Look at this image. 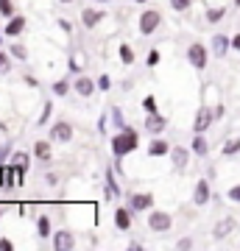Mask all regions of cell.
I'll return each mask as SVG.
<instances>
[{
    "instance_id": "1",
    "label": "cell",
    "mask_w": 240,
    "mask_h": 251,
    "mask_svg": "<svg viewBox=\"0 0 240 251\" xmlns=\"http://www.w3.org/2000/svg\"><path fill=\"white\" fill-rule=\"evenodd\" d=\"M134 148H137V131H132V128L126 126V128H120V134L112 140V151H115V156L120 159L126 153H132Z\"/></svg>"
},
{
    "instance_id": "2",
    "label": "cell",
    "mask_w": 240,
    "mask_h": 251,
    "mask_svg": "<svg viewBox=\"0 0 240 251\" xmlns=\"http://www.w3.org/2000/svg\"><path fill=\"white\" fill-rule=\"evenodd\" d=\"M160 23H162V14L157 9H151V11H142V17H140V34L142 36H151L157 28H160Z\"/></svg>"
},
{
    "instance_id": "3",
    "label": "cell",
    "mask_w": 240,
    "mask_h": 251,
    "mask_svg": "<svg viewBox=\"0 0 240 251\" xmlns=\"http://www.w3.org/2000/svg\"><path fill=\"white\" fill-rule=\"evenodd\" d=\"M187 62L193 64L196 70H204V67H207V48L201 45V42L190 45V48H187Z\"/></svg>"
},
{
    "instance_id": "4",
    "label": "cell",
    "mask_w": 240,
    "mask_h": 251,
    "mask_svg": "<svg viewBox=\"0 0 240 251\" xmlns=\"http://www.w3.org/2000/svg\"><path fill=\"white\" fill-rule=\"evenodd\" d=\"M170 224H173V218H170L168 212H151V215H148V226H151L154 232H168Z\"/></svg>"
},
{
    "instance_id": "5",
    "label": "cell",
    "mask_w": 240,
    "mask_h": 251,
    "mask_svg": "<svg viewBox=\"0 0 240 251\" xmlns=\"http://www.w3.org/2000/svg\"><path fill=\"white\" fill-rule=\"evenodd\" d=\"M51 140H53V143H70L73 140V126L70 123L51 126Z\"/></svg>"
},
{
    "instance_id": "6",
    "label": "cell",
    "mask_w": 240,
    "mask_h": 251,
    "mask_svg": "<svg viewBox=\"0 0 240 251\" xmlns=\"http://www.w3.org/2000/svg\"><path fill=\"white\" fill-rule=\"evenodd\" d=\"M213 117H215V112H210V106H204V109H198V115H196V128L198 134H204L207 128H210V123H213Z\"/></svg>"
},
{
    "instance_id": "7",
    "label": "cell",
    "mask_w": 240,
    "mask_h": 251,
    "mask_svg": "<svg viewBox=\"0 0 240 251\" xmlns=\"http://www.w3.org/2000/svg\"><path fill=\"white\" fill-rule=\"evenodd\" d=\"M170 159H173V171H185L190 162V151L187 148H170Z\"/></svg>"
},
{
    "instance_id": "8",
    "label": "cell",
    "mask_w": 240,
    "mask_h": 251,
    "mask_svg": "<svg viewBox=\"0 0 240 251\" xmlns=\"http://www.w3.org/2000/svg\"><path fill=\"white\" fill-rule=\"evenodd\" d=\"M229 45H232V39H229L226 34H215V36H213V53L218 56V59H223V56H226Z\"/></svg>"
},
{
    "instance_id": "9",
    "label": "cell",
    "mask_w": 240,
    "mask_h": 251,
    "mask_svg": "<svg viewBox=\"0 0 240 251\" xmlns=\"http://www.w3.org/2000/svg\"><path fill=\"white\" fill-rule=\"evenodd\" d=\"M73 87H76V92H79L81 98H89V95L95 92V81L87 78V75H81V78H76V84H73Z\"/></svg>"
},
{
    "instance_id": "10",
    "label": "cell",
    "mask_w": 240,
    "mask_h": 251,
    "mask_svg": "<svg viewBox=\"0 0 240 251\" xmlns=\"http://www.w3.org/2000/svg\"><path fill=\"white\" fill-rule=\"evenodd\" d=\"M53 246L59 251H70V249H76V240H73L70 232H56L53 234Z\"/></svg>"
},
{
    "instance_id": "11",
    "label": "cell",
    "mask_w": 240,
    "mask_h": 251,
    "mask_svg": "<svg viewBox=\"0 0 240 251\" xmlns=\"http://www.w3.org/2000/svg\"><path fill=\"white\" fill-rule=\"evenodd\" d=\"M235 226H238V224H235V218H223L221 224L215 226L213 237H215V240H223V237H226L229 232H235Z\"/></svg>"
},
{
    "instance_id": "12",
    "label": "cell",
    "mask_w": 240,
    "mask_h": 251,
    "mask_svg": "<svg viewBox=\"0 0 240 251\" xmlns=\"http://www.w3.org/2000/svg\"><path fill=\"white\" fill-rule=\"evenodd\" d=\"M151 204H154V198L148 196V193H134L132 196V209L134 212H142V209H148Z\"/></svg>"
},
{
    "instance_id": "13",
    "label": "cell",
    "mask_w": 240,
    "mask_h": 251,
    "mask_svg": "<svg viewBox=\"0 0 240 251\" xmlns=\"http://www.w3.org/2000/svg\"><path fill=\"white\" fill-rule=\"evenodd\" d=\"M193 201H196L198 206H204L207 201H210V181H207V179H201L196 184V196H193Z\"/></svg>"
},
{
    "instance_id": "14",
    "label": "cell",
    "mask_w": 240,
    "mask_h": 251,
    "mask_svg": "<svg viewBox=\"0 0 240 251\" xmlns=\"http://www.w3.org/2000/svg\"><path fill=\"white\" fill-rule=\"evenodd\" d=\"M101 20H104V14H101V11H95V9H84V11H81V23H84L87 28H95Z\"/></svg>"
},
{
    "instance_id": "15",
    "label": "cell",
    "mask_w": 240,
    "mask_h": 251,
    "mask_svg": "<svg viewBox=\"0 0 240 251\" xmlns=\"http://www.w3.org/2000/svg\"><path fill=\"white\" fill-rule=\"evenodd\" d=\"M145 128H148L151 134H160L162 128H165V117L157 115V112H151V115H148V120H145Z\"/></svg>"
},
{
    "instance_id": "16",
    "label": "cell",
    "mask_w": 240,
    "mask_h": 251,
    "mask_svg": "<svg viewBox=\"0 0 240 251\" xmlns=\"http://www.w3.org/2000/svg\"><path fill=\"white\" fill-rule=\"evenodd\" d=\"M23 28H26V17H14L6 23V36H17V34H23Z\"/></svg>"
},
{
    "instance_id": "17",
    "label": "cell",
    "mask_w": 240,
    "mask_h": 251,
    "mask_svg": "<svg viewBox=\"0 0 240 251\" xmlns=\"http://www.w3.org/2000/svg\"><path fill=\"white\" fill-rule=\"evenodd\" d=\"M17 181H20L17 168H11V165H6V168H3V187H14Z\"/></svg>"
},
{
    "instance_id": "18",
    "label": "cell",
    "mask_w": 240,
    "mask_h": 251,
    "mask_svg": "<svg viewBox=\"0 0 240 251\" xmlns=\"http://www.w3.org/2000/svg\"><path fill=\"white\" fill-rule=\"evenodd\" d=\"M148 153H151V156H165V153H170V145L165 143V140H154V143L148 145Z\"/></svg>"
},
{
    "instance_id": "19",
    "label": "cell",
    "mask_w": 240,
    "mask_h": 251,
    "mask_svg": "<svg viewBox=\"0 0 240 251\" xmlns=\"http://www.w3.org/2000/svg\"><path fill=\"white\" fill-rule=\"evenodd\" d=\"M115 226L117 229H129V226H132V212H129V209H117L115 212Z\"/></svg>"
},
{
    "instance_id": "20",
    "label": "cell",
    "mask_w": 240,
    "mask_h": 251,
    "mask_svg": "<svg viewBox=\"0 0 240 251\" xmlns=\"http://www.w3.org/2000/svg\"><path fill=\"white\" fill-rule=\"evenodd\" d=\"M34 153H36V159L48 162V159H51V143H45V140H39V143L34 145Z\"/></svg>"
},
{
    "instance_id": "21",
    "label": "cell",
    "mask_w": 240,
    "mask_h": 251,
    "mask_svg": "<svg viewBox=\"0 0 240 251\" xmlns=\"http://www.w3.org/2000/svg\"><path fill=\"white\" fill-rule=\"evenodd\" d=\"M207 151H210V145H207V140L201 134L193 140V153H198V156H207Z\"/></svg>"
},
{
    "instance_id": "22",
    "label": "cell",
    "mask_w": 240,
    "mask_h": 251,
    "mask_svg": "<svg viewBox=\"0 0 240 251\" xmlns=\"http://www.w3.org/2000/svg\"><path fill=\"white\" fill-rule=\"evenodd\" d=\"M238 151H240V137H232V140L223 143V153L226 156H232V153H238Z\"/></svg>"
},
{
    "instance_id": "23",
    "label": "cell",
    "mask_w": 240,
    "mask_h": 251,
    "mask_svg": "<svg viewBox=\"0 0 240 251\" xmlns=\"http://www.w3.org/2000/svg\"><path fill=\"white\" fill-rule=\"evenodd\" d=\"M36 229H39V237H51V218L42 215L39 218V224H36Z\"/></svg>"
},
{
    "instance_id": "24",
    "label": "cell",
    "mask_w": 240,
    "mask_h": 251,
    "mask_svg": "<svg viewBox=\"0 0 240 251\" xmlns=\"http://www.w3.org/2000/svg\"><path fill=\"white\" fill-rule=\"evenodd\" d=\"M0 14H3L6 20L14 17V6H11V0H0Z\"/></svg>"
},
{
    "instance_id": "25",
    "label": "cell",
    "mask_w": 240,
    "mask_h": 251,
    "mask_svg": "<svg viewBox=\"0 0 240 251\" xmlns=\"http://www.w3.org/2000/svg\"><path fill=\"white\" fill-rule=\"evenodd\" d=\"M223 14H226V9H210L207 11V20H210V23H221Z\"/></svg>"
},
{
    "instance_id": "26",
    "label": "cell",
    "mask_w": 240,
    "mask_h": 251,
    "mask_svg": "<svg viewBox=\"0 0 240 251\" xmlns=\"http://www.w3.org/2000/svg\"><path fill=\"white\" fill-rule=\"evenodd\" d=\"M120 62H123V64H132L134 62V53H132V48H129V45H120Z\"/></svg>"
},
{
    "instance_id": "27",
    "label": "cell",
    "mask_w": 240,
    "mask_h": 251,
    "mask_svg": "<svg viewBox=\"0 0 240 251\" xmlns=\"http://www.w3.org/2000/svg\"><path fill=\"white\" fill-rule=\"evenodd\" d=\"M9 50H11V56H17L20 62H26V59H28V50H26L23 45H11Z\"/></svg>"
},
{
    "instance_id": "28",
    "label": "cell",
    "mask_w": 240,
    "mask_h": 251,
    "mask_svg": "<svg viewBox=\"0 0 240 251\" xmlns=\"http://www.w3.org/2000/svg\"><path fill=\"white\" fill-rule=\"evenodd\" d=\"M190 3H193V0H170L173 11H187V9H190Z\"/></svg>"
},
{
    "instance_id": "29",
    "label": "cell",
    "mask_w": 240,
    "mask_h": 251,
    "mask_svg": "<svg viewBox=\"0 0 240 251\" xmlns=\"http://www.w3.org/2000/svg\"><path fill=\"white\" fill-rule=\"evenodd\" d=\"M67 90H70V84H67V81H56V84H53V95H67Z\"/></svg>"
},
{
    "instance_id": "30",
    "label": "cell",
    "mask_w": 240,
    "mask_h": 251,
    "mask_svg": "<svg viewBox=\"0 0 240 251\" xmlns=\"http://www.w3.org/2000/svg\"><path fill=\"white\" fill-rule=\"evenodd\" d=\"M142 106H145V112L151 115V112H157V100H154V95H148V98L142 100Z\"/></svg>"
},
{
    "instance_id": "31",
    "label": "cell",
    "mask_w": 240,
    "mask_h": 251,
    "mask_svg": "<svg viewBox=\"0 0 240 251\" xmlns=\"http://www.w3.org/2000/svg\"><path fill=\"white\" fill-rule=\"evenodd\" d=\"M145 62H148V67H157V64H160V50H151Z\"/></svg>"
},
{
    "instance_id": "32",
    "label": "cell",
    "mask_w": 240,
    "mask_h": 251,
    "mask_svg": "<svg viewBox=\"0 0 240 251\" xmlns=\"http://www.w3.org/2000/svg\"><path fill=\"white\" fill-rule=\"evenodd\" d=\"M226 196H229V201H235V204H240V184H238V187H232L229 193H226Z\"/></svg>"
},
{
    "instance_id": "33",
    "label": "cell",
    "mask_w": 240,
    "mask_h": 251,
    "mask_svg": "<svg viewBox=\"0 0 240 251\" xmlns=\"http://www.w3.org/2000/svg\"><path fill=\"white\" fill-rule=\"evenodd\" d=\"M112 117H115V123L120 126V128H126V123H123V115H120V109H112Z\"/></svg>"
},
{
    "instance_id": "34",
    "label": "cell",
    "mask_w": 240,
    "mask_h": 251,
    "mask_svg": "<svg viewBox=\"0 0 240 251\" xmlns=\"http://www.w3.org/2000/svg\"><path fill=\"white\" fill-rule=\"evenodd\" d=\"M98 87H101V90H109V87H112L109 75H101V78H98Z\"/></svg>"
},
{
    "instance_id": "35",
    "label": "cell",
    "mask_w": 240,
    "mask_h": 251,
    "mask_svg": "<svg viewBox=\"0 0 240 251\" xmlns=\"http://www.w3.org/2000/svg\"><path fill=\"white\" fill-rule=\"evenodd\" d=\"M48 117H51V103H45V109H42V117H39V123H48Z\"/></svg>"
},
{
    "instance_id": "36",
    "label": "cell",
    "mask_w": 240,
    "mask_h": 251,
    "mask_svg": "<svg viewBox=\"0 0 240 251\" xmlns=\"http://www.w3.org/2000/svg\"><path fill=\"white\" fill-rule=\"evenodd\" d=\"M0 249H3V251H11V249H14V243H11V240H6V237H3V240H0Z\"/></svg>"
},
{
    "instance_id": "37",
    "label": "cell",
    "mask_w": 240,
    "mask_h": 251,
    "mask_svg": "<svg viewBox=\"0 0 240 251\" xmlns=\"http://www.w3.org/2000/svg\"><path fill=\"white\" fill-rule=\"evenodd\" d=\"M6 67H9V56L0 53V70H6Z\"/></svg>"
},
{
    "instance_id": "38",
    "label": "cell",
    "mask_w": 240,
    "mask_h": 251,
    "mask_svg": "<svg viewBox=\"0 0 240 251\" xmlns=\"http://www.w3.org/2000/svg\"><path fill=\"white\" fill-rule=\"evenodd\" d=\"M232 48H235V50H240V34L232 36Z\"/></svg>"
},
{
    "instance_id": "39",
    "label": "cell",
    "mask_w": 240,
    "mask_h": 251,
    "mask_svg": "<svg viewBox=\"0 0 240 251\" xmlns=\"http://www.w3.org/2000/svg\"><path fill=\"white\" fill-rule=\"evenodd\" d=\"M179 249H193V240H179Z\"/></svg>"
},
{
    "instance_id": "40",
    "label": "cell",
    "mask_w": 240,
    "mask_h": 251,
    "mask_svg": "<svg viewBox=\"0 0 240 251\" xmlns=\"http://www.w3.org/2000/svg\"><path fill=\"white\" fill-rule=\"evenodd\" d=\"M26 84H28V87H36V84H39V81H36L34 75H26Z\"/></svg>"
},
{
    "instance_id": "41",
    "label": "cell",
    "mask_w": 240,
    "mask_h": 251,
    "mask_svg": "<svg viewBox=\"0 0 240 251\" xmlns=\"http://www.w3.org/2000/svg\"><path fill=\"white\" fill-rule=\"evenodd\" d=\"M62 3H73V0H62Z\"/></svg>"
},
{
    "instance_id": "42",
    "label": "cell",
    "mask_w": 240,
    "mask_h": 251,
    "mask_svg": "<svg viewBox=\"0 0 240 251\" xmlns=\"http://www.w3.org/2000/svg\"><path fill=\"white\" fill-rule=\"evenodd\" d=\"M98 3H107V0H98Z\"/></svg>"
},
{
    "instance_id": "43",
    "label": "cell",
    "mask_w": 240,
    "mask_h": 251,
    "mask_svg": "<svg viewBox=\"0 0 240 251\" xmlns=\"http://www.w3.org/2000/svg\"><path fill=\"white\" fill-rule=\"evenodd\" d=\"M238 6H240V0H238Z\"/></svg>"
},
{
    "instance_id": "44",
    "label": "cell",
    "mask_w": 240,
    "mask_h": 251,
    "mask_svg": "<svg viewBox=\"0 0 240 251\" xmlns=\"http://www.w3.org/2000/svg\"><path fill=\"white\" fill-rule=\"evenodd\" d=\"M140 3H142V0H140Z\"/></svg>"
}]
</instances>
